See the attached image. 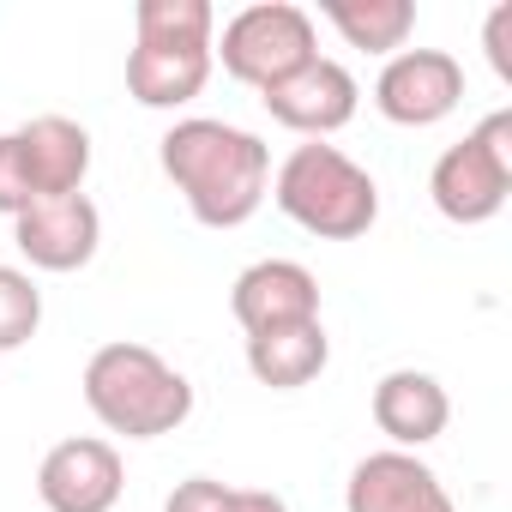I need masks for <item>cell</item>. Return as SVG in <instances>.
Masks as SVG:
<instances>
[{
  "label": "cell",
  "mask_w": 512,
  "mask_h": 512,
  "mask_svg": "<svg viewBox=\"0 0 512 512\" xmlns=\"http://www.w3.org/2000/svg\"><path fill=\"white\" fill-rule=\"evenodd\" d=\"M157 163L175 181V193L187 199L193 223L205 229H241L272 193L266 139L247 127H229V121H211V115L175 121L157 139Z\"/></svg>",
  "instance_id": "obj_1"
},
{
  "label": "cell",
  "mask_w": 512,
  "mask_h": 512,
  "mask_svg": "<svg viewBox=\"0 0 512 512\" xmlns=\"http://www.w3.org/2000/svg\"><path fill=\"white\" fill-rule=\"evenodd\" d=\"M85 404L109 434L157 440L193 416V386L151 344H103L85 362Z\"/></svg>",
  "instance_id": "obj_2"
},
{
  "label": "cell",
  "mask_w": 512,
  "mask_h": 512,
  "mask_svg": "<svg viewBox=\"0 0 512 512\" xmlns=\"http://www.w3.org/2000/svg\"><path fill=\"white\" fill-rule=\"evenodd\" d=\"M272 199H278V211H284L290 223H302V229L320 235V241H356V235H368L374 217H380V187H374V175H368L356 157H344L338 145H326V139H308V145H296V151L278 163Z\"/></svg>",
  "instance_id": "obj_3"
},
{
  "label": "cell",
  "mask_w": 512,
  "mask_h": 512,
  "mask_svg": "<svg viewBox=\"0 0 512 512\" xmlns=\"http://www.w3.org/2000/svg\"><path fill=\"white\" fill-rule=\"evenodd\" d=\"M428 193H434V211L452 223L500 217L512 199V109L482 115L458 145H446L428 175Z\"/></svg>",
  "instance_id": "obj_4"
},
{
  "label": "cell",
  "mask_w": 512,
  "mask_h": 512,
  "mask_svg": "<svg viewBox=\"0 0 512 512\" xmlns=\"http://www.w3.org/2000/svg\"><path fill=\"white\" fill-rule=\"evenodd\" d=\"M320 55V31L308 7H290V0H260V7H241L223 37L211 43V61H223L229 79L272 91L278 79H290L296 67H308Z\"/></svg>",
  "instance_id": "obj_5"
},
{
  "label": "cell",
  "mask_w": 512,
  "mask_h": 512,
  "mask_svg": "<svg viewBox=\"0 0 512 512\" xmlns=\"http://www.w3.org/2000/svg\"><path fill=\"white\" fill-rule=\"evenodd\" d=\"M464 103V67L446 49H398L374 79V109L392 127H434Z\"/></svg>",
  "instance_id": "obj_6"
},
{
  "label": "cell",
  "mask_w": 512,
  "mask_h": 512,
  "mask_svg": "<svg viewBox=\"0 0 512 512\" xmlns=\"http://www.w3.org/2000/svg\"><path fill=\"white\" fill-rule=\"evenodd\" d=\"M260 103H266V115H272L278 127H290V133H302V139H332V133H344V127L356 121L362 85H356V73H350L344 61L314 55V61L296 67L290 79H278L272 91H260Z\"/></svg>",
  "instance_id": "obj_7"
},
{
  "label": "cell",
  "mask_w": 512,
  "mask_h": 512,
  "mask_svg": "<svg viewBox=\"0 0 512 512\" xmlns=\"http://www.w3.org/2000/svg\"><path fill=\"white\" fill-rule=\"evenodd\" d=\"M121 488H127V464L97 434H73L49 446L37 464V500L49 512H115Z\"/></svg>",
  "instance_id": "obj_8"
},
{
  "label": "cell",
  "mask_w": 512,
  "mask_h": 512,
  "mask_svg": "<svg viewBox=\"0 0 512 512\" xmlns=\"http://www.w3.org/2000/svg\"><path fill=\"white\" fill-rule=\"evenodd\" d=\"M13 241L37 272H79L103 247V211L85 193L67 199H37L13 217Z\"/></svg>",
  "instance_id": "obj_9"
},
{
  "label": "cell",
  "mask_w": 512,
  "mask_h": 512,
  "mask_svg": "<svg viewBox=\"0 0 512 512\" xmlns=\"http://www.w3.org/2000/svg\"><path fill=\"white\" fill-rule=\"evenodd\" d=\"M229 314L241 320L247 338L308 326V320H320V278L302 260H253L229 290Z\"/></svg>",
  "instance_id": "obj_10"
},
{
  "label": "cell",
  "mask_w": 512,
  "mask_h": 512,
  "mask_svg": "<svg viewBox=\"0 0 512 512\" xmlns=\"http://www.w3.org/2000/svg\"><path fill=\"white\" fill-rule=\"evenodd\" d=\"M344 512H458L446 482L416 458V452H368L356 470H350V488H344Z\"/></svg>",
  "instance_id": "obj_11"
},
{
  "label": "cell",
  "mask_w": 512,
  "mask_h": 512,
  "mask_svg": "<svg viewBox=\"0 0 512 512\" xmlns=\"http://www.w3.org/2000/svg\"><path fill=\"white\" fill-rule=\"evenodd\" d=\"M13 145H19L31 199L85 193V175H91V133H85L79 121H67V115H37V121L13 127Z\"/></svg>",
  "instance_id": "obj_12"
},
{
  "label": "cell",
  "mask_w": 512,
  "mask_h": 512,
  "mask_svg": "<svg viewBox=\"0 0 512 512\" xmlns=\"http://www.w3.org/2000/svg\"><path fill=\"white\" fill-rule=\"evenodd\" d=\"M452 422V398L434 374L422 368H392L380 386H374V428L398 446V452H416L428 440H440Z\"/></svg>",
  "instance_id": "obj_13"
},
{
  "label": "cell",
  "mask_w": 512,
  "mask_h": 512,
  "mask_svg": "<svg viewBox=\"0 0 512 512\" xmlns=\"http://www.w3.org/2000/svg\"><path fill=\"white\" fill-rule=\"evenodd\" d=\"M326 362H332V338H326L320 320L247 338V374L260 386H272V392H302L308 380L326 374Z\"/></svg>",
  "instance_id": "obj_14"
},
{
  "label": "cell",
  "mask_w": 512,
  "mask_h": 512,
  "mask_svg": "<svg viewBox=\"0 0 512 512\" xmlns=\"http://www.w3.org/2000/svg\"><path fill=\"white\" fill-rule=\"evenodd\" d=\"M211 67H217L211 49H145V43H133V55H127V91L145 109H181V103H193L205 91Z\"/></svg>",
  "instance_id": "obj_15"
},
{
  "label": "cell",
  "mask_w": 512,
  "mask_h": 512,
  "mask_svg": "<svg viewBox=\"0 0 512 512\" xmlns=\"http://www.w3.org/2000/svg\"><path fill=\"white\" fill-rule=\"evenodd\" d=\"M326 25L350 43V49H368V55H398L416 31V7L410 0H320Z\"/></svg>",
  "instance_id": "obj_16"
},
{
  "label": "cell",
  "mask_w": 512,
  "mask_h": 512,
  "mask_svg": "<svg viewBox=\"0 0 512 512\" xmlns=\"http://www.w3.org/2000/svg\"><path fill=\"white\" fill-rule=\"evenodd\" d=\"M133 31L145 49H211L217 13H211V0H139Z\"/></svg>",
  "instance_id": "obj_17"
},
{
  "label": "cell",
  "mask_w": 512,
  "mask_h": 512,
  "mask_svg": "<svg viewBox=\"0 0 512 512\" xmlns=\"http://www.w3.org/2000/svg\"><path fill=\"white\" fill-rule=\"evenodd\" d=\"M43 326V290L31 272L19 266H0V356H13L37 338Z\"/></svg>",
  "instance_id": "obj_18"
},
{
  "label": "cell",
  "mask_w": 512,
  "mask_h": 512,
  "mask_svg": "<svg viewBox=\"0 0 512 512\" xmlns=\"http://www.w3.org/2000/svg\"><path fill=\"white\" fill-rule=\"evenodd\" d=\"M31 199V181H25V163H19V145L13 133H0V217H19Z\"/></svg>",
  "instance_id": "obj_19"
},
{
  "label": "cell",
  "mask_w": 512,
  "mask_h": 512,
  "mask_svg": "<svg viewBox=\"0 0 512 512\" xmlns=\"http://www.w3.org/2000/svg\"><path fill=\"white\" fill-rule=\"evenodd\" d=\"M223 506H229V482H217V476H187L163 500V512H223Z\"/></svg>",
  "instance_id": "obj_20"
},
{
  "label": "cell",
  "mask_w": 512,
  "mask_h": 512,
  "mask_svg": "<svg viewBox=\"0 0 512 512\" xmlns=\"http://www.w3.org/2000/svg\"><path fill=\"white\" fill-rule=\"evenodd\" d=\"M482 43H488V67L512 85V7H494V13H488Z\"/></svg>",
  "instance_id": "obj_21"
},
{
  "label": "cell",
  "mask_w": 512,
  "mask_h": 512,
  "mask_svg": "<svg viewBox=\"0 0 512 512\" xmlns=\"http://www.w3.org/2000/svg\"><path fill=\"white\" fill-rule=\"evenodd\" d=\"M223 512H290V506L272 488H229V506Z\"/></svg>",
  "instance_id": "obj_22"
}]
</instances>
